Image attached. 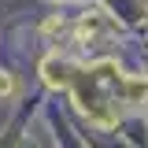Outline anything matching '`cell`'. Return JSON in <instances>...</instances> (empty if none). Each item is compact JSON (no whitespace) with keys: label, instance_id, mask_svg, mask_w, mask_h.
Segmentation results:
<instances>
[{"label":"cell","instance_id":"cell-1","mask_svg":"<svg viewBox=\"0 0 148 148\" xmlns=\"http://www.w3.org/2000/svg\"><path fill=\"white\" fill-rule=\"evenodd\" d=\"M122 96H126L130 104L148 100V78H126V82H122Z\"/></svg>","mask_w":148,"mask_h":148},{"label":"cell","instance_id":"cell-2","mask_svg":"<svg viewBox=\"0 0 148 148\" xmlns=\"http://www.w3.org/2000/svg\"><path fill=\"white\" fill-rule=\"evenodd\" d=\"M41 71H45V82H48V85H67V67H63L59 59H45Z\"/></svg>","mask_w":148,"mask_h":148},{"label":"cell","instance_id":"cell-3","mask_svg":"<svg viewBox=\"0 0 148 148\" xmlns=\"http://www.w3.org/2000/svg\"><path fill=\"white\" fill-rule=\"evenodd\" d=\"M11 92H15V82L8 74H0V96H11Z\"/></svg>","mask_w":148,"mask_h":148}]
</instances>
